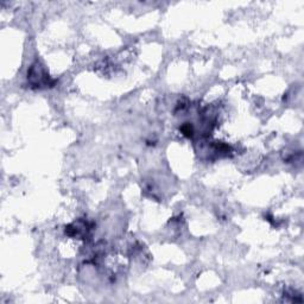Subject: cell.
<instances>
[{
	"instance_id": "1",
	"label": "cell",
	"mask_w": 304,
	"mask_h": 304,
	"mask_svg": "<svg viewBox=\"0 0 304 304\" xmlns=\"http://www.w3.org/2000/svg\"><path fill=\"white\" fill-rule=\"evenodd\" d=\"M30 81L34 85L36 86H45L48 85V81H49V77H48L47 73L44 72L43 67L40 66V64L36 63L34 64L30 70Z\"/></svg>"
}]
</instances>
